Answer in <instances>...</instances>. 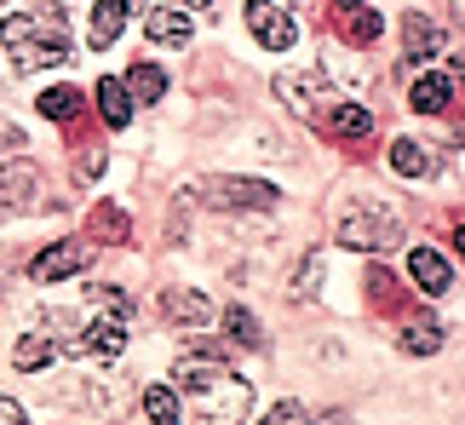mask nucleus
I'll use <instances>...</instances> for the list:
<instances>
[{"mask_svg":"<svg viewBox=\"0 0 465 425\" xmlns=\"http://www.w3.org/2000/svg\"><path fill=\"white\" fill-rule=\"evenodd\" d=\"M173 385L190 397L195 425H242L247 409H253V385H247L213 345L190 351V357H178V362H173Z\"/></svg>","mask_w":465,"mask_h":425,"instance_id":"f257e3e1","label":"nucleus"},{"mask_svg":"<svg viewBox=\"0 0 465 425\" xmlns=\"http://www.w3.org/2000/svg\"><path fill=\"white\" fill-rule=\"evenodd\" d=\"M0 41L12 46L17 58V75H29V69H58L75 58V41L64 35L58 12H35V17H6L0 24Z\"/></svg>","mask_w":465,"mask_h":425,"instance_id":"f03ea898","label":"nucleus"},{"mask_svg":"<svg viewBox=\"0 0 465 425\" xmlns=\"http://www.w3.org/2000/svg\"><path fill=\"white\" fill-rule=\"evenodd\" d=\"M339 242L356 247V253H380V247L402 242V224H397V212H385L373 202H356L345 219H339Z\"/></svg>","mask_w":465,"mask_h":425,"instance_id":"7ed1b4c3","label":"nucleus"},{"mask_svg":"<svg viewBox=\"0 0 465 425\" xmlns=\"http://www.w3.org/2000/svg\"><path fill=\"white\" fill-rule=\"evenodd\" d=\"M276 98L288 104L293 115L322 121V110L333 104V81L322 75V69H288V75H276Z\"/></svg>","mask_w":465,"mask_h":425,"instance_id":"20e7f679","label":"nucleus"},{"mask_svg":"<svg viewBox=\"0 0 465 425\" xmlns=\"http://www.w3.org/2000/svg\"><path fill=\"white\" fill-rule=\"evenodd\" d=\"M195 196H207V207H230V212H271L282 202L259 179H207V184H195Z\"/></svg>","mask_w":465,"mask_h":425,"instance_id":"39448f33","label":"nucleus"},{"mask_svg":"<svg viewBox=\"0 0 465 425\" xmlns=\"http://www.w3.org/2000/svg\"><path fill=\"white\" fill-rule=\"evenodd\" d=\"M93 253L98 247L93 242H52V247H41V253L29 259V282H69V276H81L86 264H93Z\"/></svg>","mask_w":465,"mask_h":425,"instance_id":"423d86ee","label":"nucleus"},{"mask_svg":"<svg viewBox=\"0 0 465 425\" xmlns=\"http://www.w3.org/2000/svg\"><path fill=\"white\" fill-rule=\"evenodd\" d=\"M242 17H247V29H253V41L271 46V52H288V46L299 41V24L276 6V0H247Z\"/></svg>","mask_w":465,"mask_h":425,"instance_id":"0eeeda50","label":"nucleus"},{"mask_svg":"<svg viewBox=\"0 0 465 425\" xmlns=\"http://www.w3.org/2000/svg\"><path fill=\"white\" fill-rule=\"evenodd\" d=\"M442 41H449V29L437 24L431 12H408L402 17V69H414V64H431Z\"/></svg>","mask_w":465,"mask_h":425,"instance_id":"6e6552de","label":"nucleus"},{"mask_svg":"<svg viewBox=\"0 0 465 425\" xmlns=\"http://www.w3.org/2000/svg\"><path fill=\"white\" fill-rule=\"evenodd\" d=\"M322 133L328 138H345V144H362V138H373V115L362 110V104H328V110H322V121H316Z\"/></svg>","mask_w":465,"mask_h":425,"instance_id":"1a4fd4ad","label":"nucleus"},{"mask_svg":"<svg viewBox=\"0 0 465 425\" xmlns=\"http://www.w3.org/2000/svg\"><path fill=\"white\" fill-rule=\"evenodd\" d=\"M29 196H35V162H6L0 167V219L24 212Z\"/></svg>","mask_w":465,"mask_h":425,"instance_id":"9d476101","label":"nucleus"},{"mask_svg":"<svg viewBox=\"0 0 465 425\" xmlns=\"http://www.w3.org/2000/svg\"><path fill=\"white\" fill-rule=\"evenodd\" d=\"M408 271H414V282L425 293H449L454 288V264L437 253V247H414V253H408Z\"/></svg>","mask_w":465,"mask_h":425,"instance_id":"9b49d317","label":"nucleus"},{"mask_svg":"<svg viewBox=\"0 0 465 425\" xmlns=\"http://www.w3.org/2000/svg\"><path fill=\"white\" fill-rule=\"evenodd\" d=\"M144 35L155 46H190V35H195V24L184 12H173V6H155L150 12V24H144Z\"/></svg>","mask_w":465,"mask_h":425,"instance_id":"f8f14e48","label":"nucleus"},{"mask_svg":"<svg viewBox=\"0 0 465 425\" xmlns=\"http://www.w3.org/2000/svg\"><path fill=\"white\" fill-rule=\"evenodd\" d=\"M161 316H167V322H207L213 299L195 293V288H173V293H161Z\"/></svg>","mask_w":465,"mask_h":425,"instance_id":"ddd939ff","label":"nucleus"},{"mask_svg":"<svg viewBox=\"0 0 465 425\" xmlns=\"http://www.w3.org/2000/svg\"><path fill=\"white\" fill-rule=\"evenodd\" d=\"M408 104H414L420 115H442L454 104V81L449 75H420L414 86H408Z\"/></svg>","mask_w":465,"mask_h":425,"instance_id":"4468645a","label":"nucleus"},{"mask_svg":"<svg viewBox=\"0 0 465 425\" xmlns=\"http://www.w3.org/2000/svg\"><path fill=\"white\" fill-rule=\"evenodd\" d=\"M391 167H397L402 179H431V173H437L431 150L414 144V138H391Z\"/></svg>","mask_w":465,"mask_h":425,"instance_id":"2eb2a0df","label":"nucleus"},{"mask_svg":"<svg viewBox=\"0 0 465 425\" xmlns=\"http://www.w3.org/2000/svg\"><path fill=\"white\" fill-rule=\"evenodd\" d=\"M121 29H127V0H98L93 6V35H86V41L110 46V41H121Z\"/></svg>","mask_w":465,"mask_h":425,"instance_id":"dca6fc26","label":"nucleus"},{"mask_svg":"<svg viewBox=\"0 0 465 425\" xmlns=\"http://www.w3.org/2000/svg\"><path fill=\"white\" fill-rule=\"evenodd\" d=\"M98 115L110 121V127H127V121H133V93H127L115 75L98 81Z\"/></svg>","mask_w":465,"mask_h":425,"instance_id":"f3484780","label":"nucleus"},{"mask_svg":"<svg viewBox=\"0 0 465 425\" xmlns=\"http://www.w3.org/2000/svg\"><path fill=\"white\" fill-rule=\"evenodd\" d=\"M35 110L46 121H81V93L75 86H46V93L35 98Z\"/></svg>","mask_w":465,"mask_h":425,"instance_id":"a211bd4d","label":"nucleus"},{"mask_svg":"<svg viewBox=\"0 0 465 425\" xmlns=\"http://www.w3.org/2000/svg\"><path fill=\"white\" fill-rule=\"evenodd\" d=\"M138 104H161V93H167V75H161V64H133V75L121 81Z\"/></svg>","mask_w":465,"mask_h":425,"instance_id":"6ab92c4d","label":"nucleus"},{"mask_svg":"<svg viewBox=\"0 0 465 425\" xmlns=\"http://www.w3.org/2000/svg\"><path fill=\"white\" fill-rule=\"evenodd\" d=\"M52 357H58V345H52L46 333H24V340L12 345V362L24 368V374H35V368H46Z\"/></svg>","mask_w":465,"mask_h":425,"instance_id":"aec40b11","label":"nucleus"},{"mask_svg":"<svg viewBox=\"0 0 465 425\" xmlns=\"http://www.w3.org/2000/svg\"><path fill=\"white\" fill-rule=\"evenodd\" d=\"M339 29H345L356 46H373V41H380V35H385V17L373 12V6H356L351 17H339Z\"/></svg>","mask_w":465,"mask_h":425,"instance_id":"412c9836","label":"nucleus"},{"mask_svg":"<svg viewBox=\"0 0 465 425\" xmlns=\"http://www.w3.org/2000/svg\"><path fill=\"white\" fill-rule=\"evenodd\" d=\"M224 333H230V340H236V345H247V351H253V345L264 340V328H259V316H253V311H247V305H230V311H224Z\"/></svg>","mask_w":465,"mask_h":425,"instance_id":"4be33fe9","label":"nucleus"},{"mask_svg":"<svg viewBox=\"0 0 465 425\" xmlns=\"http://www.w3.org/2000/svg\"><path fill=\"white\" fill-rule=\"evenodd\" d=\"M402 351H408V357H437V351H442V328L437 322H408Z\"/></svg>","mask_w":465,"mask_h":425,"instance_id":"5701e85b","label":"nucleus"},{"mask_svg":"<svg viewBox=\"0 0 465 425\" xmlns=\"http://www.w3.org/2000/svg\"><path fill=\"white\" fill-rule=\"evenodd\" d=\"M86 293H93V305L104 316H115V322H127V316H133V299L121 293V288H86Z\"/></svg>","mask_w":465,"mask_h":425,"instance_id":"b1692460","label":"nucleus"},{"mask_svg":"<svg viewBox=\"0 0 465 425\" xmlns=\"http://www.w3.org/2000/svg\"><path fill=\"white\" fill-rule=\"evenodd\" d=\"M322 264H328V253H311V259H305V271L293 276V299H316V288H322Z\"/></svg>","mask_w":465,"mask_h":425,"instance_id":"393cba45","label":"nucleus"},{"mask_svg":"<svg viewBox=\"0 0 465 425\" xmlns=\"http://www.w3.org/2000/svg\"><path fill=\"white\" fill-rule=\"evenodd\" d=\"M93 236H104V242H121V236H127V212H115V207H98L93 212Z\"/></svg>","mask_w":465,"mask_h":425,"instance_id":"a878e982","label":"nucleus"},{"mask_svg":"<svg viewBox=\"0 0 465 425\" xmlns=\"http://www.w3.org/2000/svg\"><path fill=\"white\" fill-rule=\"evenodd\" d=\"M144 409H150V420H173V414H178V391H167V385H150V391H144Z\"/></svg>","mask_w":465,"mask_h":425,"instance_id":"bb28decb","label":"nucleus"},{"mask_svg":"<svg viewBox=\"0 0 465 425\" xmlns=\"http://www.w3.org/2000/svg\"><path fill=\"white\" fill-rule=\"evenodd\" d=\"M259 425H311V414H305V409H299V402H276V409H271V414H264Z\"/></svg>","mask_w":465,"mask_h":425,"instance_id":"cd10ccee","label":"nucleus"},{"mask_svg":"<svg viewBox=\"0 0 465 425\" xmlns=\"http://www.w3.org/2000/svg\"><path fill=\"white\" fill-rule=\"evenodd\" d=\"M0 425H29V414H24V409H17V402H12V397H0Z\"/></svg>","mask_w":465,"mask_h":425,"instance_id":"c85d7f7f","label":"nucleus"},{"mask_svg":"<svg viewBox=\"0 0 465 425\" xmlns=\"http://www.w3.org/2000/svg\"><path fill=\"white\" fill-rule=\"evenodd\" d=\"M356 6H368V0H333V17H351Z\"/></svg>","mask_w":465,"mask_h":425,"instance_id":"c756f323","label":"nucleus"},{"mask_svg":"<svg viewBox=\"0 0 465 425\" xmlns=\"http://www.w3.org/2000/svg\"><path fill=\"white\" fill-rule=\"evenodd\" d=\"M190 6H213V0H190Z\"/></svg>","mask_w":465,"mask_h":425,"instance_id":"7c9ffc66","label":"nucleus"},{"mask_svg":"<svg viewBox=\"0 0 465 425\" xmlns=\"http://www.w3.org/2000/svg\"><path fill=\"white\" fill-rule=\"evenodd\" d=\"M155 425H173V420H155Z\"/></svg>","mask_w":465,"mask_h":425,"instance_id":"2f4dec72","label":"nucleus"},{"mask_svg":"<svg viewBox=\"0 0 465 425\" xmlns=\"http://www.w3.org/2000/svg\"><path fill=\"white\" fill-rule=\"evenodd\" d=\"M0 288H6V276H0Z\"/></svg>","mask_w":465,"mask_h":425,"instance_id":"473e14b6","label":"nucleus"}]
</instances>
